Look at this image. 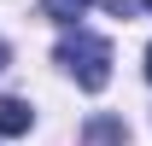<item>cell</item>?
<instances>
[{
  "mask_svg": "<svg viewBox=\"0 0 152 146\" xmlns=\"http://www.w3.org/2000/svg\"><path fill=\"white\" fill-rule=\"evenodd\" d=\"M53 58H58V64H64L88 93H99L105 82H111V41H99V35H82V29H76V35L58 41Z\"/></svg>",
  "mask_w": 152,
  "mask_h": 146,
  "instance_id": "obj_1",
  "label": "cell"
},
{
  "mask_svg": "<svg viewBox=\"0 0 152 146\" xmlns=\"http://www.w3.org/2000/svg\"><path fill=\"white\" fill-rule=\"evenodd\" d=\"M0 134H29V105L23 99H0Z\"/></svg>",
  "mask_w": 152,
  "mask_h": 146,
  "instance_id": "obj_2",
  "label": "cell"
},
{
  "mask_svg": "<svg viewBox=\"0 0 152 146\" xmlns=\"http://www.w3.org/2000/svg\"><path fill=\"white\" fill-rule=\"evenodd\" d=\"M88 6H94V0H41V12H47L53 23H76Z\"/></svg>",
  "mask_w": 152,
  "mask_h": 146,
  "instance_id": "obj_3",
  "label": "cell"
},
{
  "mask_svg": "<svg viewBox=\"0 0 152 146\" xmlns=\"http://www.w3.org/2000/svg\"><path fill=\"white\" fill-rule=\"evenodd\" d=\"M88 146H123V128L117 123H94L88 128Z\"/></svg>",
  "mask_w": 152,
  "mask_h": 146,
  "instance_id": "obj_4",
  "label": "cell"
},
{
  "mask_svg": "<svg viewBox=\"0 0 152 146\" xmlns=\"http://www.w3.org/2000/svg\"><path fill=\"white\" fill-rule=\"evenodd\" d=\"M111 12L123 18V12H152V0H111Z\"/></svg>",
  "mask_w": 152,
  "mask_h": 146,
  "instance_id": "obj_5",
  "label": "cell"
},
{
  "mask_svg": "<svg viewBox=\"0 0 152 146\" xmlns=\"http://www.w3.org/2000/svg\"><path fill=\"white\" fill-rule=\"evenodd\" d=\"M146 82H152V47H146Z\"/></svg>",
  "mask_w": 152,
  "mask_h": 146,
  "instance_id": "obj_6",
  "label": "cell"
},
{
  "mask_svg": "<svg viewBox=\"0 0 152 146\" xmlns=\"http://www.w3.org/2000/svg\"><path fill=\"white\" fill-rule=\"evenodd\" d=\"M0 70H6V47H0Z\"/></svg>",
  "mask_w": 152,
  "mask_h": 146,
  "instance_id": "obj_7",
  "label": "cell"
}]
</instances>
